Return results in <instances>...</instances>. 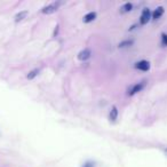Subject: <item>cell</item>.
Wrapping results in <instances>:
<instances>
[{"label": "cell", "instance_id": "cell-10", "mask_svg": "<svg viewBox=\"0 0 167 167\" xmlns=\"http://www.w3.org/2000/svg\"><path fill=\"white\" fill-rule=\"evenodd\" d=\"M132 9H133V4H132V2H126V4H124V5L120 7V13L125 14V13L130 12Z\"/></svg>", "mask_w": 167, "mask_h": 167}, {"label": "cell", "instance_id": "cell-14", "mask_svg": "<svg viewBox=\"0 0 167 167\" xmlns=\"http://www.w3.org/2000/svg\"><path fill=\"white\" fill-rule=\"evenodd\" d=\"M82 167H95V164L93 162H86L82 165Z\"/></svg>", "mask_w": 167, "mask_h": 167}, {"label": "cell", "instance_id": "cell-4", "mask_svg": "<svg viewBox=\"0 0 167 167\" xmlns=\"http://www.w3.org/2000/svg\"><path fill=\"white\" fill-rule=\"evenodd\" d=\"M92 56V50L89 49V48H84L82 50H80V52L78 53V60L79 61H81V62H85V61H87V60H89Z\"/></svg>", "mask_w": 167, "mask_h": 167}, {"label": "cell", "instance_id": "cell-8", "mask_svg": "<svg viewBox=\"0 0 167 167\" xmlns=\"http://www.w3.org/2000/svg\"><path fill=\"white\" fill-rule=\"evenodd\" d=\"M28 15H29V12H28V10H22V12H19V13H17V14L15 15V22L19 23L21 21H23L24 19H26Z\"/></svg>", "mask_w": 167, "mask_h": 167}, {"label": "cell", "instance_id": "cell-5", "mask_svg": "<svg viewBox=\"0 0 167 167\" xmlns=\"http://www.w3.org/2000/svg\"><path fill=\"white\" fill-rule=\"evenodd\" d=\"M135 69L137 70H141V71H149L150 70V63L145 60H142V61H138V62L135 63Z\"/></svg>", "mask_w": 167, "mask_h": 167}, {"label": "cell", "instance_id": "cell-6", "mask_svg": "<svg viewBox=\"0 0 167 167\" xmlns=\"http://www.w3.org/2000/svg\"><path fill=\"white\" fill-rule=\"evenodd\" d=\"M164 13H165L164 7H162V6H159V7H157L156 9L153 10V13L151 14V19H159L162 15H164Z\"/></svg>", "mask_w": 167, "mask_h": 167}, {"label": "cell", "instance_id": "cell-1", "mask_svg": "<svg viewBox=\"0 0 167 167\" xmlns=\"http://www.w3.org/2000/svg\"><path fill=\"white\" fill-rule=\"evenodd\" d=\"M147 86V80H143L141 82H137V84H134L128 88V92H127V95L128 96H133L135 94H137L140 92H142Z\"/></svg>", "mask_w": 167, "mask_h": 167}, {"label": "cell", "instance_id": "cell-2", "mask_svg": "<svg viewBox=\"0 0 167 167\" xmlns=\"http://www.w3.org/2000/svg\"><path fill=\"white\" fill-rule=\"evenodd\" d=\"M58 6H60V2H52V4H49V5L43 7L41 13L45 15L53 14V13H55V12L58 9Z\"/></svg>", "mask_w": 167, "mask_h": 167}, {"label": "cell", "instance_id": "cell-12", "mask_svg": "<svg viewBox=\"0 0 167 167\" xmlns=\"http://www.w3.org/2000/svg\"><path fill=\"white\" fill-rule=\"evenodd\" d=\"M39 72H40V69H33V70H31V71L26 75V79H29V80H32L34 79L36 77L39 75Z\"/></svg>", "mask_w": 167, "mask_h": 167}, {"label": "cell", "instance_id": "cell-13", "mask_svg": "<svg viewBox=\"0 0 167 167\" xmlns=\"http://www.w3.org/2000/svg\"><path fill=\"white\" fill-rule=\"evenodd\" d=\"M162 45L167 47V33H162Z\"/></svg>", "mask_w": 167, "mask_h": 167}, {"label": "cell", "instance_id": "cell-11", "mask_svg": "<svg viewBox=\"0 0 167 167\" xmlns=\"http://www.w3.org/2000/svg\"><path fill=\"white\" fill-rule=\"evenodd\" d=\"M133 43H134L133 39H126V40H123V41H121V43L118 45V47H119V48L130 47V46H133Z\"/></svg>", "mask_w": 167, "mask_h": 167}, {"label": "cell", "instance_id": "cell-3", "mask_svg": "<svg viewBox=\"0 0 167 167\" xmlns=\"http://www.w3.org/2000/svg\"><path fill=\"white\" fill-rule=\"evenodd\" d=\"M150 19H151V12H150L149 8H144L142 10V13H141L140 23H141V25H145V24H148L150 22Z\"/></svg>", "mask_w": 167, "mask_h": 167}, {"label": "cell", "instance_id": "cell-9", "mask_svg": "<svg viewBox=\"0 0 167 167\" xmlns=\"http://www.w3.org/2000/svg\"><path fill=\"white\" fill-rule=\"evenodd\" d=\"M118 118V109H117V106L113 105L111 110H110V113H109V119L110 121H116Z\"/></svg>", "mask_w": 167, "mask_h": 167}, {"label": "cell", "instance_id": "cell-7", "mask_svg": "<svg viewBox=\"0 0 167 167\" xmlns=\"http://www.w3.org/2000/svg\"><path fill=\"white\" fill-rule=\"evenodd\" d=\"M95 19H96L95 12H89V13H87V14L84 16L82 21H84V23H91V22H93Z\"/></svg>", "mask_w": 167, "mask_h": 167}, {"label": "cell", "instance_id": "cell-15", "mask_svg": "<svg viewBox=\"0 0 167 167\" xmlns=\"http://www.w3.org/2000/svg\"><path fill=\"white\" fill-rule=\"evenodd\" d=\"M166 152H167V149H166Z\"/></svg>", "mask_w": 167, "mask_h": 167}]
</instances>
